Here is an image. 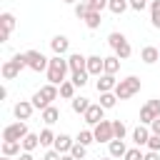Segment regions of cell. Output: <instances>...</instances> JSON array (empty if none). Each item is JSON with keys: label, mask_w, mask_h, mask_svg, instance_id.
<instances>
[{"label": "cell", "mask_w": 160, "mask_h": 160, "mask_svg": "<svg viewBox=\"0 0 160 160\" xmlns=\"http://www.w3.org/2000/svg\"><path fill=\"white\" fill-rule=\"evenodd\" d=\"M32 110H35L32 100H20V102H15V105H12V115H15L18 120H30Z\"/></svg>", "instance_id": "52a82bcc"}, {"label": "cell", "mask_w": 160, "mask_h": 160, "mask_svg": "<svg viewBox=\"0 0 160 160\" xmlns=\"http://www.w3.org/2000/svg\"><path fill=\"white\" fill-rule=\"evenodd\" d=\"M100 105H102L105 110L115 108V105H118V95H115V92H100Z\"/></svg>", "instance_id": "83f0119b"}, {"label": "cell", "mask_w": 160, "mask_h": 160, "mask_svg": "<svg viewBox=\"0 0 160 160\" xmlns=\"http://www.w3.org/2000/svg\"><path fill=\"white\" fill-rule=\"evenodd\" d=\"M115 85H118L115 75H110V72H102V75H98V82H95L98 92H112V90H115Z\"/></svg>", "instance_id": "9c48e42d"}, {"label": "cell", "mask_w": 160, "mask_h": 160, "mask_svg": "<svg viewBox=\"0 0 160 160\" xmlns=\"http://www.w3.org/2000/svg\"><path fill=\"white\" fill-rule=\"evenodd\" d=\"M128 8H130V0H108V10L112 15H122Z\"/></svg>", "instance_id": "603a6c76"}, {"label": "cell", "mask_w": 160, "mask_h": 160, "mask_svg": "<svg viewBox=\"0 0 160 160\" xmlns=\"http://www.w3.org/2000/svg\"><path fill=\"white\" fill-rule=\"evenodd\" d=\"M0 160H12V158H8V155H2V158H0Z\"/></svg>", "instance_id": "681fc988"}, {"label": "cell", "mask_w": 160, "mask_h": 160, "mask_svg": "<svg viewBox=\"0 0 160 160\" xmlns=\"http://www.w3.org/2000/svg\"><path fill=\"white\" fill-rule=\"evenodd\" d=\"M148 105H150V110H152V112H155V118H158V115H160V100H158V98H152V100H148Z\"/></svg>", "instance_id": "b9f144b4"}, {"label": "cell", "mask_w": 160, "mask_h": 160, "mask_svg": "<svg viewBox=\"0 0 160 160\" xmlns=\"http://www.w3.org/2000/svg\"><path fill=\"white\" fill-rule=\"evenodd\" d=\"M130 8L138 10V12H142V10L148 8V0H130Z\"/></svg>", "instance_id": "60d3db41"}, {"label": "cell", "mask_w": 160, "mask_h": 160, "mask_svg": "<svg viewBox=\"0 0 160 160\" xmlns=\"http://www.w3.org/2000/svg\"><path fill=\"white\" fill-rule=\"evenodd\" d=\"M20 142H22V150L32 152V150H35V148L40 145V132H28V135H25V138H22Z\"/></svg>", "instance_id": "44dd1931"}, {"label": "cell", "mask_w": 160, "mask_h": 160, "mask_svg": "<svg viewBox=\"0 0 160 160\" xmlns=\"http://www.w3.org/2000/svg\"><path fill=\"white\" fill-rule=\"evenodd\" d=\"M92 135H95V142H110V140H115L112 120H100L98 125H92Z\"/></svg>", "instance_id": "5b68a950"}, {"label": "cell", "mask_w": 160, "mask_h": 160, "mask_svg": "<svg viewBox=\"0 0 160 160\" xmlns=\"http://www.w3.org/2000/svg\"><path fill=\"white\" fill-rule=\"evenodd\" d=\"M30 100H32V105H35V110H45V108L50 105V102H48V100H45V98H42V95L38 92V90H35V95H32Z\"/></svg>", "instance_id": "d590c367"}, {"label": "cell", "mask_w": 160, "mask_h": 160, "mask_svg": "<svg viewBox=\"0 0 160 160\" xmlns=\"http://www.w3.org/2000/svg\"><path fill=\"white\" fill-rule=\"evenodd\" d=\"M100 22H102V15H100L98 10H90V12L85 15V25H88L90 30H98V28H100Z\"/></svg>", "instance_id": "cb8c5ba5"}, {"label": "cell", "mask_w": 160, "mask_h": 160, "mask_svg": "<svg viewBox=\"0 0 160 160\" xmlns=\"http://www.w3.org/2000/svg\"><path fill=\"white\" fill-rule=\"evenodd\" d=\"M20 150H22V142H20V140H2V155H8V158H18Z\"/></svg>", "instance_id": "ac0fdd59"}, {"label": "cell", "mask_w": 160, "mask_h": 160, "mask_svg": "<svg viewBox=\"0 0 160 160\" xmlns=\"http://www.w3.org/2000/svg\"><path fill=\"white\" fill-rule=\"evenodd\" d=\"M98 160H115V158H110V155H108V158H98Z\"/></svg>", "instance_id": "c3c4849f"}, {"label": "cell", "mask_w": 160, "mask_h": 160, "mask_svg": "<svg viewBox=\"0 0 160 160\" xmlns=\"http://www.w3.org/2000/svg\"><path fill=\"white\" fill-rule=\"evenodd\" d=\"M55 138H58V135L50 130V125L42 128V130H40V148H52V145H55Z\"/></svg>", "instance_id": "7402d4cb"}, {"label": "cell", "mask_w": 160, "mask_h": 160, "mask_svg": "<svg viewBox=\"0 0 160 160\" xmlns=\"http://www.w3.org/2000/svg\"><path fill=\"white\" fill-rule=\"evenodd\" d=\"M88 78H90V72L88 70H80V72H72V82H75V88H82V85H88Z\"/></svg>", "instance_id": "1f68e13d"}, {"label": "cell", "mask_w": 160, "mask_h": 160, "mask_svg": "<svg viewBox=\"0 0 160 160\" xmlns=\"http://www.w3.org/2000/svg\"><path fill=\"white\" fill-rule=\"evenodd\" d=\"M112 92L118 95V100H130L135 92H140V78L128 75V78L118 80V85H115V90H112Z\"/></svg>", "instance_id": "7a4b0ae2"}, {"label": "cell", "mask_w": 160, "mask_h": 160, "mask_svg": "<svg viewBox=\"0 0 160 160\" xmlns=\"http://www.w3.org/2000/svg\"><path fill=\"white\" fill-rule=\"evenodd\" d=\"M125 40H128V38H125L122 32H110V35H108V45H110L112 50H118V48H120Z\"/></svg>", "instance_id": "f546056e"}, {"label": "cell", "mask_w": 160, "mask_h": 160, "mask_svg": "<svg viewBox=\"0 0 160 160\" xmlns=\"http://www.w3.org/2000/svg\"><path fill=\"white\" fill-rule=\"evenodd\" d=\"M152 120H155V112H152V110H150V105L145 102V105L140 108V122H142V125H150Z\"/></svg>", "instance_id": "4dcf8cb0"}, {"label": "cell", "mask_w": 160, "mask_h": 160, "mask_svg": "<svg viewBox=\"0 0 160 160\" xmlns=\"http://www.w3.org/2000/svg\"><path fill=\"white\" fill-rule=\"evenodd\" d=\"M148 150H155V152H160V135H150V140H148Z\"/></svg>", "instance_id": "74e56055"}, {"label": "cell", "mask_w": 160, "mask_h": 160, "mask_svg": "<svg viewBox=\"0 0 160 160\" xmlns=\"http://www.w3.org/2000/svg\"><path fill=\"white\" fill-rule=\"evenodd\" d=\"M28 132H30L28 122L25 120H15V122H10V125L2 128V140H22Z\"/></svg>", "instance_id": "3957f363"}, {"label": "cell", "mask_w": 160, "mask_h": 160, "mask_svg": "<svg viewBox=\"0 0 160 160\" xmlns=\"http://www.w3.org/2000/svg\"><path fill=\"white\" fill-rule=\"evenodd\" d=\"M70 155H72V158H78V160H82V158L88 155V145H82V142H78V140H75V145H72Z\"/></svg>", "instance_id": "836d02e7"}, {"label": "cell", "mask_w": 160, "mask_h": 160, "mask_svg": "<svg viewBox=\"0 0 160 160\" xmlns=\"http://www.w3.org/2000/svg\"><path fill=\"white\" fill-rule=\"evenodd\" d=\"M68 70H70L68 58H62V55L50 58V65H48V70H45V72H48V82H52V85H62Z\"/></svg>", "instance_id": "6da1fadb"}, {"label": "cell", "mask_w": 160, "mask_h": 160, "mask_svg": "<svg viewBox=\"0 0 160 160\" xmlns=\"http://www.w3.org/2000/svg\"><path fill=\"white\" fill-rule=\"evenodd\" d=\"M90 8L98 10V12H102V10L108 8V0H90Z\"/></svg>", "instance_id": "ab89813d"}, {"label": "cell", "mask_w": 160, "mask_h": 160, "mask_svg": "<svg viewBox=\"0 0 160 160\" xmlns=\"http://www.w3.org/2000/svg\"><path fill=\"white\" fill-rule=\"evenodd\" d=\"M108 152H110V158H125V152H128V148H125V140H110L108 142Z\"/></svg>", "instance_id": "d6986e66"}, {"label": "cell", "mask_w": 160, "mask_h": 160, "mask_svg": "<svg viewBox=\"0 0 160 160\" xmlns=\"http://www.w3.org/2000/svg\"><path fill=\"white\" fill-rule=\"evenodd\" d=\"M112 132H115V138H118V140H125V135H128L125 122H122V120H112Z\"/></svg>", "instance_id": "d6a6232c"}, {"label": "cell", "mask_w": 160, "mask_h": 160, "mask_svg": "<svg viewBox=\"0 0 160 160\" xmlns=\"http://www.w3.org/2000/svg\"><path fill=\"white\" fill-rule=\"evenodd\" d=\"M140 60H142L145 65H152V62L160 60V50H158L155 45H145V48L140 50Z\"/></svg>", "instance_id": "9a60e30c"}, {"label": "cell", "mask_w": 160, "mask_h": 160, "mask_svg": "<svg viewBox=\"0 0 160 160\" xmlns=\"http://www.w3.org/2000/svg\"><path fill=\"white\" fill-rule=\"evenodd\" d=\"M68 65H70V72L88 70V58H85L82 52H70V55H68Z\"/></svg>", "instance_id": "30bf717a"}, {"label": "cell", "mask_w": 160, "mask_h": 160, "mask_svg": "<svg viewBox=\"0 0 160 160\" xmlns=\"http://www.w3.org/2000/svg\"><path fill=\"white\" fill-rule=\"evenodd\" d=\"M82 118H85V122H88V125H98L100 120H105V108H102L100 102H92V105L85 110V115H82Z\"/></svg>", "instance_id": "8992f818"}, {"label": "cell", "mask_w": 160, "mask_h": 160, "mask_svg": "<svg viewBox=\"0 0 160 160\" xmlns=\"http://www.w3.org/2000/svg\"><path fill=\"white\" fill-rule=\"evenodd\" d=\"M88 72L90 75H102L105 72V58H100V55H88Z\"/></svg>", "instance_id": "7c38bea8"}, {"label": "cell", "mask_w": 160, "mask_h": 160, "mask_svg": "<svg viewBox=\"0 0 160 160\" xmlns=\"http://www.w3.org/2000/svg\"><path fill=\"white\" fill-rule=\"evenodd\" d=\"M72 10H75V18L85 20V15H88L92 8H90V0H80V2H75V5H72Z\"/></svg>", "instance_id": "d4e9b609"}, {"label": "cell", "mask_w": 160, "mask_h": 160, "mask_svg": "<svg viewBox=\"0 0 160 160\" xmlns=\"http://www.w3.org/2000/svg\"><path fill=\"white\" fill-rule=\"evenodd\" d=\"M50 50H52L55 55H65V52L70 50V40H68L65 35H55V38L50 40Z\"/></svg>", "instance_id": "5bb4252c"}, {"label": "cell", "mask_w": 160, "mask_h": 160, "mask_svg": "<svg viewBox=\"0 0 160 160\" xmlns=\"http://www.w3.org/2000/svg\"><path fill=\"white\" fill-rule=\"evenodd\" d=\"M150 132H155V135H160V115L150 122Z\"/></svg>", "instance_id": "7bdbcfd3"}, {"label": "cell", "mask_w": 160, "mask_h": 160, "mask_svg": "<svg viewBox=\"0 0 160 160\" xmlns=\"http://www.w3.org/2000/svg\"><path fill=\"white\" fill-rule=\"evenodd\" d=\"M0 72H2V78H5V80H15V78L20 75V65L10 58V60H5V62H2V70H0Z\"/></svg>", "instance_id": "2e32d148"}, {"label": "cell", "mask_w": 160, "mask_h": 160, "mask_svg": "<svg viewBox=\"0 0 160 160\" xmlns=\"http://www.w3.org/2000/svg\"><path fill=\"white\" fill-rule=\"evenodd\" d=\"M92 102L88 100V98H82V95H75L72 100H70V108H72V112H78V115H85V110L90 108Z\"/></svg>", "instance_id": "ffe728a7"}, {"label": "cell", "mask_w": 160, "mask_h": 160, "mask_svg": "<svg viewBox=\"0 0 160 160\" xmlns=\"http://www.w3.org/2000/svg\"><path fill=\"white\" fill-rule=\"evenodd\" d=\"M18 160H32V152H28V150H22V152L18 155Z\"/></svg>", "instance_id": "f6af8a7d"}, {"label": "cell", "mask_w": 160, "mask_h": 160, "mask_svg": "<svg viewBox=\"0 0 160 160\" xmlns=\"http://www.w3.org/2000/svg\"><path fill=\"white\" fill-rule=\"evenodd\" d=\"M72 145H75V140H72L68 132H60V135L55 138V145H52V148H55L60 155H68V152L72 150Z\"/></svg>", "instance_id": "8fae6325"}, {"label": "cell", "mask_w": 160, "mask_h": 160, "mask_svg": "<svg viewBox=\"0 0 160 160\" xmlns=\"http://www.w3.org/2000/svg\"><path fill=\"white\" fill-rule=\"evenodd\" d=\"M150 22H152V28H160V0L150 2Z\"/></svg>", "instance_id": "f1b7e54d"}, {"label": "cell", "mask_w": 160, "mask_h": 160, "mask_svg": "<svg viewBox=\"0 0 160 160\" xmlns=\"http://www.w3.org/2000/svg\"><path fill=\"white\" fill-rule=\"evenodd\" d=\"M118 70H120V58H118V55H108V58H105V72L115 75Z\"/></svg>", "instance_id": "484cf974"}, {"label": "cell", "mask_w": 160, "mask_h": 160, "mask_svg": "<svg viewBox=\"0 0 160 160\" xmlns=\"http://www.w3.org/2000/svg\"><path fill=\"white\" fill-rule=\"evenodd\" d=\"M75 140L82 142V145H90V142H95V135H92V130H80Z\"/></svg>", "instance_id": "e575fe53"}, {"label": "cell", "mask_w": 160, "mask_h": 160, "mask_svg": "<svg viewBox=\"0 0 160 160\" xmlns=\"http://www.w3.org/2000/svg\"><path fill=\"white\" fill-rule=\"evenodd\" d=\"M142 158H145V152H140V148H128L122 160H142Z\"/></svg>", "instance_id": "8d00e7d4"}, {"label": "cell", "mask_w": 160, "mask_h": 160, "mask_svg": "<svg viewBox=\"0 0 160 160\" xmlns=\"http://www.w3.org/2000/svg\"><path fill=\"white\" fill-rule=\"evenodd\" d=\"M62 160H78V158H72V155L68 152V155H62Z\"/></svg>", "instance_id": "bcb514c9"}, {"label": "cell", "mask_w": 160, "mask_h": 160, "mask_svg": "<svg viewBox=\"0 0 160 160\" xmlns=\"http://www.w3.org/2000/svg\"><path fill=\"white\" fill-rule=\"evenodd\" d=\"M150 135H152V132H150V125H142V122H140V125L132 130V142H135L138 148H140V145H148Z\"/></svg>", "instance_id": "4fadbf2b"}, {"label": "cell", "mask_w": 160, "mask_h": 160, "mask_svg": "<svg viewBox=\"0 0 160 160\" xmlns=\"http://www.w3.org/2000/svg\"><path fill=\"white\" fill-rule=\"evenodd\" d=\"M40 120H42L45 125H55V122L60 120V110H58L55 105H48L45 110H40Z\"/></svg>", "instance_id": "e0dca14e"}, {"label": "cell", "mask_w": 160, "mask_h": 160, "mask_svg": "<svg viewBox=\"0 0 160 160\" xmlns=\"http://www.w3.org/2000/svg\"><path fill=\"white\" fill-rule=\"evenodd\" d=\"M0 25H2V32H0V40H2V42H8V38H10V32L15 30V15H12V12H2V15H0Z\"/></svg>", "instance_id": "ba28073f"}, {"label": "cell", "mask_w": 160, "mask_h": 160, "mask_svg": "<svg viewBox=\"0 0 160 160\" xmlns=\"http://www.w3.org/2000/svg\"><path fill=\"white\" fill-rule=\"evenodd\" d=\"M42 160H62V155H60L55 148H48V150H45V155H42Z\"/></svg>", "instance_id": "f35d334b"}, {"label": "cell", "mask_w": 160, "mask_h": 160, "mask_svg": "<svg viewBox=\"0 0 160 160\" xmlns=\"http://www.w3.org/2000/svg\"><path fill=\"white\" fill-rule=\"evenodd\" d=\"M60 98H65V100H72L75 98V82L72 80H65L60 85Z\"/></svg>", "instance_id": "4316f807"}, {"label": "cell", "mask_w": 160, "mask_h": 160, "mask_svg": "<svg viewBox=\"0 0 160 160\" xmlns=\"http://www.w3.org/2000/svg\"><path fill=\"white\" fill-rule=\"evenodd\" d=\"M25 60H28V68L35 70V72H42V70H48V65H50V58H45L40 50H28V52H25Z\"/></svg>", "instance_id": "277c9868"}, {"label": "cell", "mask_w": 160, "mask_h": 160, "mask_svg": "<svg viewBox=\"0 0 160 160\" xmlns=\"http://www.w3.org/2000/svg\"><path fill=\"white\" fill-rule=\"evenodd\" d=\"M142 160H160V152H155V150H148Z\"/></svg>", "instance_id": "ee69618b"}, {"label": "cell", "mask_w": 160, "mask_h": 160, "mask_svg": "<svg viewBox=\"0 0 160 160\" xmlns=\"http://www.w3.org/2000/svg\"><path fill=\"white\" fill-rule=\"evenodd\" d=\"M62 2H68V5H75V2H80V0H62Z\"/></svg>", "instance_id": "7dc6e473"}, {"label": "cell", "mask_w": 160, "mask_h": 160, "mask_svg": "<svg viewBox=\"0 0 160 160\" xmlns=\"http://www.w3.org/2000/svg\"><path fill=\"white\" fill-rule=\"evenodd\" d=\"M158 50H160V45H158Z\"/></svg>", "instance_id": "f907efd6"}]
</instances>
